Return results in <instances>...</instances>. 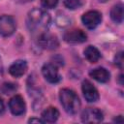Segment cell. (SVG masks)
<instances>
[{
	"mask_svg": "<svg viewBox=\"0 0 124 124\" xmlns=\"http://www.w3.org/2000/svg\"><path fill=\"white\" fill-rule=\"evenodd\" d=\"M49 23H50V16L46 11L35 8L28 13L27 26L31 32L41 34L47 29Z\"/></svg>",
	"mask_w": 124,
	"mask_h": 124,
	"instance_id": "cell-1",
	"label": "cell"
},
{
	"mask_svg": "<svg viewBox=\"0 0 124 124\" xmlns=\"http://www.w3.org/2000/svg\"><path fill=\"white\" fill-rule=\"evenodd\" d=\"M59 100L65 111L70 114H76L80 108V101L78 96L76 94L75 91L69 88H64L60 90Z\"/></svg>",
	"mask_w": 124,
	"mask_h": 124,
	"instance_id": "cell-2",
	"label": "cell"
},
{
	"mask_svg": "<svg viewBox=\"0 0 124 124\" xmlns=\"http://www.w3.org/2000/svg\"><path fill=\"white\" fill-rule=\"evenodd\" d=\"M38 43L42 48L48 49V50L55 49L59 46V41H58L57 37L48 32L41 33L38 38Z\"/></svg>",
	"mask_w": 124,
	"mask_h": 124,
	"instance_id": "cell-3",
	"label": "cell"
},
{
	"mask_svg": "<svg viewBox=\"0 0 124 124\" xmlns=\"http://www.w3.org/2000/svg\"><path fill=\"white\" fill-rule=\"evenodd\" d=\"M82 23L88 29L96 28L102 21V14L98 11H88L84 13L81 16Z\"/></svg>",
	"mask_w": 124,
	"mask_h": 124,
	"instance_id": "cell-4",
	"label": "cell"
},
{
	"mask_svg": "<svg viewBox=\"0 0 124 124\" xmlns=\"http://www.w3.org/2000/svg\"><path fill=\"white\" fill-rule=\"evenodd\" d=\"M16 21L11 16H0V35L3 37H9L16 31Z\"/></svg>",
	"mask_w": 124,
	"mask_h": 124,
	"instance_id": "cell-5",
	"label": "cell"
},
{
	"mask_svg": "<svg viewBox=\"0 0 124 124\" xmlns=\"http://www.w3.org/2000/svg\"><path fill=\"white\" fill-rule=\"evenodd\" d=\"M42 74L46 81L50 83H57L61 79V76L54 64L46 63L42 67Z\"/></svg>",
	"mask_w": 124,
	"mask_h": 124,
	"instance_id": "cell-6",
	"label": "cell"
},
{
	"mask_svg": "<svg viewBox=\"0 0 124 124\" xmlns=\"http://www.w3.org/2000/svg\"><path fill=\"white\" fill-rule=\"evenodd\" d=\"M103 113L95 108H88L81 113V120L84 123H99L103 121Z\"/></svg>",
	"mask_w": 124,
	"mask_h": 124,
	"instance_id": "cell-7",
	"label": "cell"
},
{
	"mask_svg": "<svg viewBox=\"0 0 124 124\" xmlns=\"http://www.w3.org/2000/svg\"><path fill=\"white\" fill-rule=\"evenodd\" d=\"M81 90L83 93V96L85 98V100L89 103H94L96 101H98L99 99V93L98 90L96 89V87L87 79L82 81L81 84Z\"/></svg>",
	"mask_w": 124,
	"mask_h": 124,
	"instance_id": "cell-8",
	"label": "cell"
},
{
	"mask_svg": "<svg viewBox=\"0 0 124 124\" xmlns=\"http://www.w3.org/2000/svg\"><path fill=\"white\" fill-rule=\"evenodd\" d=\"M64 40L70 44H80L86 41L87 35L81 29H71L67 31L64 36Z\"/></svg>",
	"mask_w": 124,
	"mask_h": 124,
	"instance_id": "cell-9",
	"label": "cell"
},
{
	"mask_svg": "<svg viewBox=\"0 0 124 124\" xmlns=\"http://www.w3.org/2000/svg\"><path fill=\"white\" fill-rule=\"evenodd\" d=\"M9 108L14 115H21L25 112V102L20 95H15L9 102Z\"/></svg>",
	"mask_w": 124,
	"mask_h": 124,
	"instance_id": "cell-10",
	"label": "cell"
},
{
	"mask_svg": "<svg viewBox=\"0 0 124 124\" xmlns=\"http://www.w3.org/2000/svg\"><path fill=\"white\" fill-rule=\"evenodd\" d=\"M27 70V63L25 60H16L9 68V73L15 78H20Z\"/></svg>",
	"mask_w": 124,
	"mask_h": 124,
	"instance_id": "cell-11",
	"label": "cell"
},
{
	"mask_svg": "<svg viewBox=\"0 0 124 124\" xmlns=\"http://www.w3.org/2000/svg\"><path fill=\"white\" fill-rule=\"evenodd\" d=\"M89 75L91 78H93L95 80L99 81V82H108L109 80L110 75L108 73V70H106L103 67H99V68H95L93 70H91L89 72Z\"/></svg>",
	"mask_w": 124,
	"mask_h": 124,
	"instance_id": "cell-12",
	"label": "cell"
},
{
	"mask_svg": "<svg viewBox=\"0 0 124 124\" xmlns=\"http://www.w3.org/2000/svg\"><path fill=\"white\" fill-rule=\"evenodd\" d=\"M59 117V111L56 108L48 107L42 112V120L47 123H53L55 122Z\"/></svg>",
	"mask_w": 124,
	"mask_h": 124,
	"instance_id": "cell-13",
	"label": "cell"
},
{
	"mask_svg": "<svg viewBox=\"0 0 124 124\" xmlns=\"http://www.w3.org/2000/svg\"><path fill=\"white\" fill-rule=\"evenodd\" d=\"M84 57L91 63H96L101 58V53L94 46H88L84 49Z\"/></svg>",
	"mask_w": 124,
	"mask_h": 124,
	"instance_id": "cell-14",
	"label": "cell"
},
{
	"mask_svg": "<svg viewBox=\"0 0 124 124\" xmlns=\"http://www.w3.org/2000/svg\"><path fill=\"white\" fill-rule=\"evenodd\" d=\"M110 17L116 23H121L123 21V5L116 4L112 7L110 11Z\"/></svg>",
	"mask_w": 124,
	"mask_h": 124,
	"instance_id": "cell-15",
	"label": "cell"
},
{
	"mask_svg": "<svg viewBox=\"0 0 124 124\" xmlns=\"http://www.w3.org/2000/svg\"><path fill=\"white\" fill-rule=\"evenodd\" d=\"M16 85L15 83H12V82H5L2 84V86L0 87V91L3 93V94H6V95H9V94H12L14 93L16 90Z\"/></svg>",
	"mask_w": 124,
	"mask_h": 124,
	"instance_id": "cell-16",
	"label": "cell"
},
{
	"mask_svg": "<svg viewBox=\"0 0 124 124\" xmlns=\"http://www.w3.org/2000/svg\"><path fill=\"white\" fill-rule=\"evenodd\" d=\"M64 5L70 10H76L82 5L81 0H64Z\"/></svg>",
	"mask_w": 124,
	"mask_h": 124,
	"instance_id": "cell-17",
	"label": "cell"
},
{
	"mask_svg": "<svg viewBox=\"0 0 124 124\" xmlns=\"http://www.w3.org/2000/svg\"><path fill=\"white\" fill-rule=\"evenodd\" d=\"M41 4L44 8L52 9L58 4V0H41Z\"/></svg>",
	"mask_w": 124,
	"mask_h": 124,
	"instance_id": "cell-18",
	"label": "cell"
},
{
	"mask_svg": "<svg viewBox=\"0 0 124 124\" xmlns=\"http://www.w3.org/2000/svg\"><path fill=\"white\" fill-rule=\"evenodd\" d=\"M123 62H124V59H123V52L120 51V52H118V53L115 55V57H114V63H115V65H116L117 67H119L120 69H122V68H123Z\"/></svg>",
	"mask_w": 124,
	"mask_h": 124,
	"instance_id": "cell-19",
	"label": "cell"
},
{
	"mask_svg": "<svg viewBox=\"0 0 124 124\" xmlns=\"http://www.w3.org/2000/svg\"><path fill=\"white\" fill-rule=\"evenodd\" d=\"M4 111H5L4 102H3V100L0 98V115H1V114H3V113H4Z\"/></svg>",
	"mask_w": 124,
	"mask_h": 124,
	"instance_id": "cell-20",
	"label": "cell"
},
{
	"mask_svg": "<svg viewBox=\"0 0 124 124\" xmlns=\"http://www.w3.org/2000/svg\"><path fill=\"white\" fill-rule=\"evenodd\" d=\"M29 123H34V122H37V123H44V121L42 119H39V118H31L29 119L28 121Z\"/></svg>",
	"mask_w": 124,
	"mask_h": 124,
	"instance_id": "cell-21",
	"label": "cell"
},
{
	"mask_svg": "<svg viewBox=\"0 0 124 124\" xmlns=\"http://www.w3.org/2000/svg\"><path fill=\"white\" fill-rule=\"evenodd\" d=\"M118 117H119V118H117V119L115 118L113 121H115V122H122V121H123V119H122V116H121V115H119Z\"/></svg>",
	"mask_w": 124,
	"mask_h": 124,
	"instance_id": "cell-22",
	"label": "cell"
},
{
	"mask_svg": "<svg viewBox=\"0 0 124 124\" xmlns=\"http://www.w3.org/2000/svg\"><path fill=\"white\" fill-rule=\"evenodd\" d=\"M22 1H25V2H29V1H32V0H22Z\"/></svg>",
	"mask_w": 124,
	"mask_h": 124,
	"instance_id": "cell-23",
	"label": "cell"
},
{
	"mask_svg": "<svg viewBox=\"0 0 124 124\" xmlns=\"http://www.w3.org/2000/svg\"><path fill=\"white\" fill-rule=\"evenodd\" d=\"M100 1H101V2H107L108 0H100Z\"/></svg>",
	"mask_w": 124,
	"mask_h": 124,
	"instance_id": "cell-24",
	"label": "cell"
}]
</instances>
